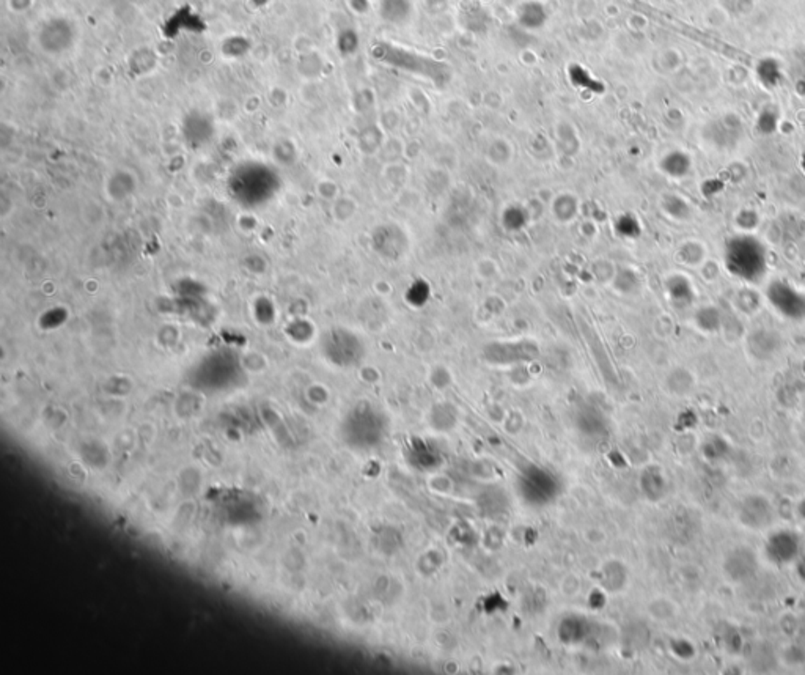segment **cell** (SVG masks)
<instances>
[{
	"label": "cell",
	"instance_id": "obj_1",
	"mask_svg": "<svg viewBox=\"0 0 805 675\" xmlns=\"http://www.w3.org/2000/svg\"><path fill=\"white\" fill-rule=\"evenodd\" d=\"M727 271L747 284H760L769 268V252L753 235H734L725 243Z\"/></svg>",
	"mask_w": 805,
	"mask_h": 675
},
{
	"label": "cell",
	"instance_id": "obj_2",
	"mask_svg": "<svg viewBox=\"0 0 805 675\" xmlns=\"http://www.w3.org/2000/svg\"><path fill=\"white\" fill-rule=\"evenodd\" d=\"M766 298L777 314L791 321L805 320V293L788 280L776 279L766 288Z\"/></svg>",
	"mask_w": 805,
	"mask_h": 675
},
{
	"label": "cell",
	"instance_id": "obj_3",
	"mask_svg": "<svg viewBox=\"0 0 805 675\" xmlns=\"http://www.w3.org/2000/svg\"><path fill=\"white\" fill-rule=\"evenodd\" d=\"M540 349L535 342L517 340V342H493L484 347L483 356L489 364L508 366L517 364V362L533 361L538 356Z\"/></svg>",
	"mask_w": 805,
	"mask_h": 675
},
{
	"label": "cell",
	"instance_id": "obj_4",
	"mask_svg": "<svg viewBox=\"0 0 805 675\" xmlns=\"http://www.w3.org/2000/svg\"><path fill=\"white\" fill-rule=\"evenodd\" d=\"M374 251L391 262H397L409 252L411 241L406 232L397 224H382L372 235Z\"/></svg>",
	"mask_w": 805,
	"mask_h": 675
},
{
	"label": "cell",
	"instance_id": "obj_5",
	"mask_svg": "<svg viewBox=\"0 0 805 675\" xmlns=\"http://www.w3.org/2000/svg\"><path fill=\"white\" fill-rule=\"evenodd\" d=\"M328 352L330 359L340 366L356 364L362 358L363 347L360 340L348 330H334L329 337Z\"/></svg>",
	"mask_w": 805,
	"mask_h": 675
},
{
	"label": "cell",
	"instance_id": "obj_6",
	"mask_svg": "<svg viewBox=\"0 0 805 675\" xmlns=\"http://www.w3.org/2000/svg\"><path fill=\"white\" fill-rule=\"evenodd\" d=\"M351 424H353V426H360V431H357V435H359L357 439H359V444L362 445L376 444L386 431L382 414L368 405L357 408L356 412L351 416Z\"/></svg>",
	"mask_w": 805,
	"mask_h": 675
},
{
	"label": "cell",
	"instance_id": "obj_7",
	"mask_svg": "<svg viewBox=\"0 0 805 675\" xmlns=\"http://www.w3.org/2000/svg\"><path fill=\"white\" fill-rule=\"evenodd\" d=\"M766 554L777 565L794 562L801 554V538L791 531L774 532L766 541Z\"/></svg>",
	"mask_w": 805,
	"mask_h": 675
},
{
	"label": "cell",
	"instance_id": "obj_8",
	"mask_svg": "<svg viewBox=\"0 0 805 675\" xmlns=\"http://www.w3.org/2000/svg\"><path fill=\"white\" fill-rule=\"evenodd\" d=\"M758 560L752 550L746 546H738L727 554L724 560L725 576L733 583H746L755 575Z\"/></svg>",
	"mask_w": 805,
	"mask_h": 675
},
{
	"label": "cell",
	"instance_id": "obj_9",
	"mask_svg": "<svg viewBox=\"0 0 805 675\" xmlns=\"http://www.w3.org/2000/svg\"><path fill=\"white\" fill-rule=\"evenodd\" d=\"M774 512H772L771 502L763 498V496L753 494L747 496V498L741 502L739 507V520L741 523L752 529H762V527L768 526Z\"/></svg>",
	"mask_w": 805,
	"mask_h": 675
},
{
	"label": "cell",
	"instance_id": "obj_10",
	"mask_svg": "<svg viewBox=\"0 0 805 675\" xmlns=\"http://www.w3.org/2000/svg\"><path fill=\"white\" fill-rule=\"evenodd\" d=\"M666 285L670 299L676 304H689L694 299V288L686 277L672 276Z\"/></svg>",
	"mask_w": 805,
	"mask_h": 675
},
{
	"label": "cell",
	"instance_id": "obj_11",
	"mask_svg": "<svg viewBox=\"0 0 805 675\" xmlns=\"http://www.w3.org/2000/svg\"><path fill=\"white\" fill-rule=\"evenodd\" d=\"M662 169L670 176L676 178L685 176L689 169H691V161H689V158L686 155H682L680 151H675L672 155L664 158Z\"/></svg>",
	"mask_w": 805,
	"mask_h": 675
},
{
	"label": "cell",
	"instance_id": "obj_12",
	"mask_svg": "<svg viewBox=\"0 0 805 675\" xmlns=\"http://www.w3.org/2000/svg\"><path fill=\"white\" fill-rule=\"evenodd\" d=\"M431 295V286L424 279H417L415 282L409 285L406 291V301L414 305V307H420L424 305Z\"/></svg>",
	"mask_w": 805,
	"mask_h": 675
},
{
	"label": "cell",
	"instance_id": "obj_13",
	"mask_svg": "<svg viewBox=\"0 0 805 675\" xmlns=\"http://www.w3.org/2000/svg\"><path fill=\"white\" fill-rule=\"evenodd\" d=\"M578 211V203L573 195H560L554 203V213L561 222L571 221Z\"/></svg>",
	"mask_w": 805,
	"mask_h": 675
},
{
	"label": "cell",
	"instance_id": "obj_14",
	"mask_svg": "<svg viewBox=\"0 0 805 675\" xmlns=\"http://www.w3.org/2000/svg\"><path fill=\"white\" fill-rule=\"evenodd\" d=\"M615 230L620 237L624 238H637L642 233V227L638 224L637 218L632 214H623L620 216L615 222Z\"/></svg>",
	"mask_w": 805,
	"mask_h": 675
},
{
	"label": "cell",
	"instance_id": "obj_15",
	"mask_svg": "<svg viewBox=\"0 0 805 675\" xmlns=\"http://www.w3.org/2000/svg\"><path fill=\"white\" fill-rule=\"evenodd\" d=\"M664 209H666V213L668 216H672L673 219H687L689 216H691V208H689L687 203L680 199L678 195H668L666 200H664Z\"/></svg>",
	"mask_w": 805,
	"mask_h": 675
},
{
	"label": "cell",
	"instance_id": "obj_16",
	"mask_svg": "<svg viewBox=\"0 0 805 675\" xmlns=\"http://www.w3.org/2000/svg\"><path fill=\"white\" fill-rule=\"evenodd\" d=\"M527 222V214L521 207H510L503 213V225L507 230H521Z\"/></svg>",
	"mask_w": 805,
	"mask_h": 675
},
{
	"label": "cell",
	"instance_id": "obj_17",
	"mask_svg": "<svg viewBox=\"0 0 805 675\" xmlns=\"http://www.w3.org/2000/svg\"><path fill=\"white\" fill-rule=\"evenodd\" d=\"M697 324L700 329L708 330V333H711V330H718L720 326V315L718 309L714 307H705V309H700V312L697 314Z\"/></svg>",
	"mask_w": 805,
	"mask_h": 675
},
{
	"label": "cell",
	"instance_id": "obj_18",
	"mask_svg": "<svg viewBox=\"0 0 805 675\" xmlns=\"http://www.w3.org/2000/svg\"><path fill=\"white\" fill-rule=\"evenodd\" d=\"M722 449H724V441L715 438L714 441H709L705 445L704 452L708 458H719V457H722Z\"/></svg>",
	"mask_w": 805,
	"mask_h": 675
},
{
	"label": "cell",
	"instance_id": "obj_19",
	"mask_svg": "<svg viewBox=\"0 0 805 675\" xmlns=\"http://www.w3.org/2000/svg\"><path fill=\"white\" fill-rule=\"evenodd\" d=\"M757 221H758V218H757V214H755V213L744 211V213H741V214H739V218H738V225H739V227H743V228H746V230H750V228H753V227L757 225Z\"/></svg>",
	"mask_w": 805,
	"mask_h": 675
},
{
	"label": "cell",
	"instance_id": "obj_20",
	"mask_svg": "<svg viewBox=\"0 0 805 675\" xmlns=\"http://www.w3.org/2000/svg\"><path fill=\"white\" fill-rule=\"evenodd\" d=\"M797 575L805 583V557L799 560V564H797Z\"/></svg>",
	"mask_w": 805,
	"mask_h": 675
},
{
	"label": "cell",
	"instance_id": "obj_21",
	"mask_svg": "<svg viewBox=\"0 0 805 675\" xmlns=\"http://www.w3.org/2000/svg\"><path fill=\"white\" fill-rule=\"evenodd\" d=\"M799 515L805 520V499L799 504Z\"/></svg>",
	"mask_w": 805,
	"mask_h": 675
}]
</instances>
